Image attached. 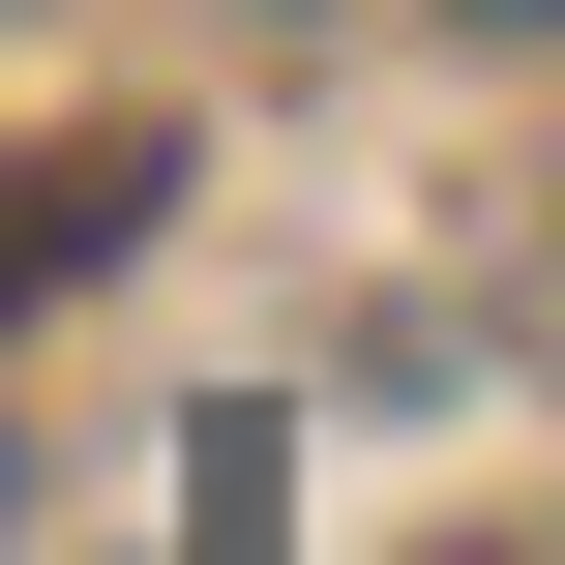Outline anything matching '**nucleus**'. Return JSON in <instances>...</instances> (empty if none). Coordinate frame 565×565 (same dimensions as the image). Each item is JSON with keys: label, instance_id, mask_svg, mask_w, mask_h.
I'll list each match as a JSON object with an SVG mask.
<instances>
[{"label": "nucleus", "instance_id": "f03ea898", "mask_svg": "<svg viewBox=\"0 0 565 565\" xmlns=\"http://www.w3.org/2000/svg\"><path fill=\"white\" fill-rule=\"evenodd\" d=\"M0 536H30V447H0Z\"/></svg>", "mask_w": 565, "mask_h": 565}, {"label": "nucleus", "instance_id": "f257e3e1", "mask_svg": "<svg viewBox=\"0 0 565 565\" xmlns=\"http://www.w3.org/2000/svg\"><path fill=\"white\" fill-rule=\"evenodd\" d=\"M179 536L268 565V536H298V447H268V417H209V447H179Z\"/></svg>", "mask_w": 565, "mask_h": 565}, {"label": "nucleus", "instance_id": "20e7f679", "mask_svg": "<svg viewBox=\"0 0 565 565\" xmlns=\"http://www.w3.org/2000/svg\"><path fill=\"white\" fill-rule=\"evenodd\" d=\"M477 565H565V536H477Z\"/></svg>", "mask_w": 565, "mask_h": 565}, {"label": "nucleus", "instance_id": "7ed1b4c3", "mask_svg": "<svg viewBox=\"0 0 565 565\" xmlns=\"http://www.w3.org/2000/svg\"><path fill=\"white\" fill-rule=\"evenodd\" d=\"M477 30H565V0H477Z\"/></svg>", "mask_w": 565, "mask_h": 565}]
</instances>
